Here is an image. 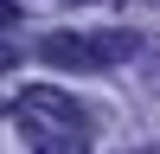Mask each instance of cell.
Instances as JSON below:
<instances>
[{"label": "cell", "instance_id": "obj_3", "mask_svg": "<svg viewBox=\"0 0 160 154\" xmlns=\"http://www.w3.org/2000/svg\"><path fill=\"white\" fill-rule=\"evenodd\" d=\"M32 154H90V128H51V135H32Z\"/></svg>", "mask_w": 160, "mask_h": 154}, {"label": "cell", "instance_id": "obj_4", "mask_svg": "<svg viewBox=\"0 0 160 154\" xmlns=\"http://www.w3.org/2000/svg\"><path fill=\"white\" fill-rule=\"evenodd\" d=\"M13 19H19V0H0V32H7Z\"/></svg>", "mask_w": 160, "mask_h": 154}, {"label": "cell", "instance_id": "obj_2", "mask_svg": "<svg viewBox=\"0 0 160 154\" xmlns=\"http://www.w3.org/2000/svg\"><path fill=\"white\" fill-rule=\"evenodd\" d=\"M19 116L26 122H58V128H90V116H83V103H71V96H58V90H26L19 96ZM26 128V135H32Z\"/></svg>", "mask_w": 160, "mask_h": 154}, {"label": "cell", "instance_id": "obj_6", "mask_svg": "<svg viewBox=\"0 0 160 154\" xmlns=\"http://www.w3.org/2000/svg\"><path fill=\"white\" fill-rule=\"evenodd\" d=\"M141 154H148V148H141Z\"/></svg>", "mask_w": 160, "mask_h": 154}, {"label": "cell", "instance_id": "obj_1", "mask_svg": "<svg viewBox=\"0 0 160 154\" xmlns=\"http://www.w3.org/2000/svg\"><path fill=\"white\" fill-rule=\"evenodd\" d=\"M135 51H141L135 32H45L38 38V58L51 71H109Z\"/></svg>", "mask_w": 160, "mask_h": 154}, {"label": "cell", "instance_id": "obj_5", "mask_svg": "<svg viewBox=\"0 0 160 154\" xmlns=\"http://www.w3.org/2000/svg\"><path fill=\"white\" fill-rule=\"evenodd\" d=\"M13 64H19V51H13V45H0V71H13Z\"/></svg>", "mask_w": 160, "mask_h": 154}]
</instances>
